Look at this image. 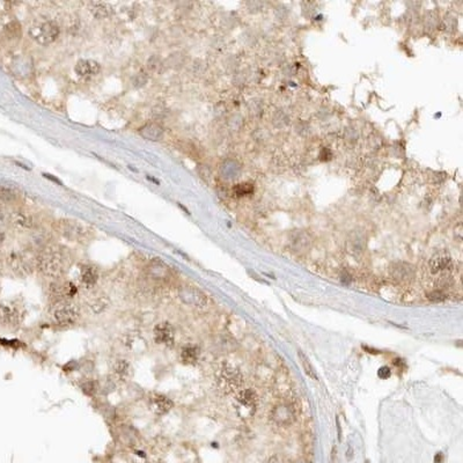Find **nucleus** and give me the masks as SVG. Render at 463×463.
Masks as SVG:
<instances>
[{"label": "nucleus", "mask_w": 463, "mask_h": 463, "mask_svg": "<svg viewBox=\"0 0 463 463\" xmlns=\"http://www.w3.org/2000/svg\"><path fill=\"white\" fill-rule=\"evenodd\" d=\"M4 241H5V234L3 230H0V245L4 243Z\"/></svg>", "instance_id": "nucleus-31"}, {"label": "nucleus", "mask_w": 463, "mask_h": 463, "mask_svg": "<svg viewBox=\"0 0 463 463\" xmlns=\"http://www.w3.org/2000/svg\"><path fill=\"white\" fill-rule=\"evenodd\" d=\"M269 463H280V462H279V461H278L276 457H272V458H271V460H270V461H269Z\"/></svg>", "instance_id": "nucleus-32"}, {"label": "nucleus", "mask_w": 463, "mask_h": 463, "mask_svg": "<svg viewBox=\"0 0 463 463\" xmlns=\"http://www.w3.org/2000/svg\"><path fill=\"white\" fill-rule=\"evenodd\" d=\"M199 347L193 344L184 345L180 352V359L185 365H193L199 358Z\"/></svg>", "instance_id": "nucleus-19"}, {"label": "nucleus", "mask_w": 463, "mask_h": 463, "mask_svg": "<svg viewBox=\"0 0 463 463\" xmlns=\"http://www.w3.org/2000/svg\"><path fill=\"white\" fill-rule=\"evenodd\" d=\"M147 272L155 280H166L171 275L170 268L161 261H153L148 264Z\"/></svg>", "instance_id": "nucleus-16"}, {"label": "nucleus", "mask_w": 463, "mask_h": 463, "mask_svg": "<svg viewBox=\"0 0 463 463\" xmlns=\"http://www.w3.org/2000/svg\"><path fill=\"white\" fill-rule=\"evenodd\" d=\"M106 9H109V7L106 6V5H104V4H95L94 11L96 12V16L104 17V16L108 15V11H106Z\"/></svg>", "instance_id": "nucleus-26"}, {"label": "nucleus", "mask_w": 463, "mask_h": 463, "mask_svg": "<svg viewBox=\"0 0 463 463\" xmlns=\"http://www.w3.org/2000/svg\"><path fill=\"white\" fill-rule=\"evenodd\" d=\"M110 307V298L106 295H96L88 301V309L94 314H101Z\"/></svg>", "instance_id": "nucleus-20"}, {"label": "nucleus", "mask_w": 463, "mask_h": 463, "mask_svg": "<svg viewBox=\"0 0 463 463\" xmlns=\"http://www.w3.org/2000/svg\"><path fill=\"white\" fill-rule=\"evenodd\" d=\"M367 463H368V462H367Z\"/></svg>", "instance_id": "nucleus-34"}, {"label": "nucleus", "mask_w": 463, "mask_h": 463, "mask_svg": "<svg viewBox=\"0 0 463 463\" xmlns=\"http://www.w3.org/2000/svg\"><path fill=\"white\" fill-rule=\"evenodd\" d=\"M271 419L279 426H289L295 420V411L286 403H280L272 409Z\"/></svg>", "instance_id": "nucleus-11"}, {"label": "nucleus", "mask_w": 463, "mask_h": 463, "mask_svg": "<svg viewBox=\"0 0 463 463\" xmlns=\"http://www.w3.org/2000/svg\"><path fill=\"white\" fill-rule=\"evenodd\" d=\"M82 390L86 394H88V395H93V394H95V390H96L95 383L93 381L86 382L85 384H82Z\"/></svg>", "instance_id": "nucleus-28"}, {"label": "nucleus", "mask_w": 463, "mask_h": 463, "mask_svg": "<svg viewBox=\"0 0 463 463\" xmlns=\"http://www.w3.org/2000/svg\"><path fill=\"white\" fill-rule=\"evenodd\" d=\"M299 359H300V361H301V365H302V367H304V369H305L306 374H307L309 378H312V379H314V380H316V379H317V378H316V373H315V369H314V367H313V365L310 364L309 359H308L307 357H306L301 351H299Z\"/></svg>", "instance_id": "nucleus-24"}, {"label": "nucleus", "mask_w": 463, "mask_h": 463, "mask_svg": "<svg viewBox=\"0 0 463 463\" xmlns=\"http://www.w3.org/2000/svg\"><path fill=\"white\" fill-rule=\"evenodd\" d=\"M49 292L51 296L55 299V302H58V301L68 300L69 298H72L74 293L77 292V289L72 282L56 281L50 285Z\"/></svg>", "instance_id": "nucleus-12"}, {"label": "nucleus", "mask_w": 463, "mask_h": 463, "mask_svg": "<svg viewBox=\"0 0 463 463\" xmlns=\"http://www.w3.org/2000/svg\"><path fill=\"white\" fill-rule=\"evenodd\" d=\"M390 273L395 280L407 281L414 277V268L406 263H395L391 265Z\"/></svg>", "instance_id": "nucleus-17"}, {"label": "nucleus", "mask_w": 463, "mask_h": 463, "mask_svg": "<svg viewBox=\"0 0 463 463\" xmlns=\"http://www.w3.org/2000/svg\"><path fill=\"white\" fill-rule=\"evenodd\" d=\"M16 194L14 193L11 189L0 188V199L4 202H12L15 199Z\"/></svg>", "instance_id": "nucleus-25"}, {"label": "nucleus", "mask_w": 463, "mask_h": 463, "mask_svg": "<svg viewBox=\"0 0 463 463\" xmlns=\"http://www.w3.org/2000/svg\"><path fill=\"white\" fill-rule=\"evenodd\" d=\"M113 372L115 374V377L117 378L118 380H129L130 377H131V365L128 360L125 359H118L115 361L114 367H113Z\"/></svg>", "instance_id": "nucleus-22"}, {"label": "nucleus", "mask_w": 463, "mask_h": 463, "mask_svg": "<svg viewBox=\"0 0 463 463\" xmlns=\"http://www.w3.org/2000/svg\"><path fill=\"white\" fill-rule=\"evenodd\" d=\"M257 396L252 389H241L235 395V404L239 414L243 418L252 417L256 411Z\"/></svg>", "instance_id": "nucleus-6"}, {"label": "nucleus", "mask_w": 463, "mask_h": 463, "mask_svg": "<svg viewBox=\"0 0 463 463\" xmlns=\"http://www.w3.org/2000/svg\"><path fill=\"white\" fill-rule=\"evenodd\" d=\"M179 298L183 304L194 308H205L208 302L207 295L193 286H184L179 290Z\"/></svg>", "instance_id": "nucleus-7"}, {"label": "nucleus", "mask_w": 463, "mask_h": 463, "mask_svg": "<svg viewBox=\"0 0 463 463\" xmlns=\"http://www.w3.org/2000/svg\"><path fill=\"white\" fill-rule=\"evenodd\" d=\"M429 298L431 301H443L446 299V294L441 290H434L429 294Z\"/></svg>", "instance_id": "nucleus-27"}, {"label": "nucleus", "mask_w": 463, "mask_h": 463, "mask_svg": "<svg viewBox=\"0 0 463 463\" xmlns=\"http://www.w3.org/2000/svg\"><path fill=\"white\" fill-rule=\"evenodd\" d=\"M440 458H441V455H440V454H439V455H437V460H435V458H434V462L435 463H440V461H441V460H440Z\"/></svg>", "instance_id": "nucleus-33"}, {"label": "nucleus", "mask_w": 463, "mask_h": 463, "mask_svg": "<svg viewBox=\"0 0 463 463\" xmlns=\"http://www.w3.org/2000/svg\"><path fill=\"white\" fill-rule=\"evenodd\" d=\"M148 406H150L153 414L157 416H164L173 409L174 402L168 396L164 395V394L152 393L148 396Z\"/></svg>", "instance_id": "nucleus-9"}, {"label": "nucleus", "mask_w": 463, "mask_h": 463, "mask_svg": "<svg viewBox=\"0 0 463 463\" xmlns=\"http://www.w3.org/2000/svg\"><path fill=\"white\" fill-rule=\"evenodd\" d=\"M140 136L148 139V140H157L164 134V128L157 123H148L139 130Z\"/></svg>", "instance_id": "nucleus-21"}, {"label": "nucleus", "mask_w": 463, "mask_h": 463, "mask_svg": "<svg viewBox=\"0 0 463 463\" xmlns=\"http://www.w3.org/2000/svg\"><path fill=\"white\" fill-rule=\"evenodd\" d=\"M80 279L82 284L90 289V287L96 285L99 280V270L90 264H85L80 269Z\"/></svg>", "instance_id": "nucleus-18"}, {"label": "nucleus", "mask_w": 463, "mask_h": 463, "mask_svg": "<svg viewBox=\"0 0 463 463\" xmlns=\"http://www.w3.org/2000/svg\"><path fill=\"white\" fill-rule=\"evenodd\" d=\"M51 316L54 321L62 327H69L76 324L81 316V312L78 306L72 301L64 300L55 302L51 307Z\"/></svg>", "instance_id": "nucleus-3"}, {"label": "nucleus", "mask_w": 463, "mask_h": 463, "mask_svg": "<svg viewBox=\"0 0 463 463\" xmlns=\"http://www.w3.org/2000/svg\"><path fill=\"white\" fill-rule=\"evenodd\" d=\"M8 264L16 276L27 277L34 271V266H36V258L34 259L26 253L16 252L11 254V256L8 258Z\"/></svg>", "instance_id": "nucleus-5"}, {"label": "nucleus", "mask_w": 463, "mask_h": 463, "mask_svg": "<svg viewBox=\"0 0 463 463\" xmlns=\"http://www.w3.org/2000/svg\"><path fill=\"white\" fill-rule=\"evenodd\" d=\"M153 337L156 344L171 346L175 341V329L168 322H161L153 329Z\"/></svg>", "instance_id": "nucleus-10"}, {"label": "nucleus", "mask_w": 463, "mask_h": 463, "mask_svg": "<svg viewBox=\"0 0 463 463\" xmlns=\"http://www.w3.org/2000/svg\"><path fill=\"white\" fill-rule=\"evenodd\" d=\"M378 375L381 379H387V378L390 377V369H389L388 367H381V368L379 369Z\"/></svg>", "instance_id": "nucleus-29"}, {"label": "nucleus", "mask_w": 463, "mask_h": 463, "mask_svg": "<svg viewBox=\"0 0 463 463\" xmlns=\"http://www.w3.org/2000/svg\"><path fill=\"white\" fill-rule=\"evenodd\" d=\"M32 40L41 45H48L56 41L59 35V27L55 22L45 21L37 23L29 29Z\"/></svg>", "instance_id": "nucleus-4"}, {"label": "nucleus", "mask_w": 463, "mask_h": 463, "mask_svg": "<svg viewBox=\"0 0 463 463\" xmlns=\"http://www.w3.org/2000/svg\"><path fill=\"white\" fill-rule=\"evenodd\" d=\"M14 224L16 226L21 227V228H31L34 226V222H32L31 217L25 215V213H17L14 218Z\"/></svg>", "instance_id": "nucleus-23"}, {"label": "nucleus", "mask_w": 463, "mask_h": 463, "mask_svg": "<svg viewBox=\"0 0 463 463\" xmlns=\"http://www.w3.org/2000/svg\"><path fill=\"white\" fill-rule=\"evenodd\" d=\"M351 280H352V278L347 275L345 271L342 273V282H344V284H349Z\"/></svg>", "instance_id": "nucleus-30"}, {"label": "nucleus", "mask_w": 463, "mask_h": 463, "mask_svg": "<svg viewBox=\"0 0 463 463\" xmlns=\"http://www.w3.org/2000/svg\"><path fill=\"white\" fill-rule=\"evenodd\" d=\"M36 268L44 277L59 280L66 272L67 258L62 249L46 245L36 256Z\"/></svg>", "instance_id": "nucleus-1"}, {"label": "nucleus", "mask_w": 463, "mask_h": 463, "mask_svg": "<svg viewBox=\"0 0 463 463\" xmlns=\"http://www.w3.org/2000/svg\"><path fill=\"white\" fill-rule=\"evenodd\" d=\"M74 71L80 78L90 79L100 72V64L92 59H81L77 63Z\"/></svg>", "instance_id": "nucleus-13"}, {"label": "nucleus", "mask_w": 463, "mask_h": 463, "mask_svg": "<svg viewBox=\"0 0 463 463\" xmlns=\"http://www.w3.org/2000/svg\"><path fill=\"white\" fill-rule=\"evenodd\" d=\"M452 261L449 255L446 253H439L431 258L430 261V270L433 275H439V273H444L449 266H451Z\"/></svg>", "instance_id": "nucleus-15"}, {"label": "nucleus", "mask_w": 463, "mask_h": 463, "mask_svg": "<svg viewBox=\"0 0 463 463\" xmlns=\"http://www.w3.org/2000/svg\"><path fill=\"white\" fill-rule=\"evenodd\" d=\"M57 228L60 235L72 241L83 240L88 235V229L86 227L80 222L73 220H60Z\"/></svg>", "instance_id": "nucleus-8"}, {"label": "nucleus", "mask_w": 463, "mask_h": 463, "mask_svg": "<svg viewBox=\"0 0 463 463\" xmlns=\"http://www.w3.org/2000/svg\"><path fill=\"white\" fill-rule=\"evenodd\" d=\"M20 323V313L12 306L0 304V324L5 327H16Z\"/></svg>", "instance_id": "nucleus-14"}, {"label": "nucleus", "mask_w": 463, "mask_h": 463, "mask_svg": "<svg viewBox=\"0 0 463 463\" xmlns=\"http://www.w3.org/2000/svg\"><path fill=\"white\" fill-rule=\"evenodd\" d=\"M218 388L225 394L238 393L243 386V375L234 365L222 364L216 374Z\"/></svg>", "instance_id": "nucleus-2"}]
</instances>
